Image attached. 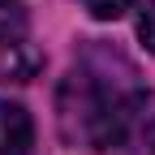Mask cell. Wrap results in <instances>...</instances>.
Returning a JSON list of instances; mask_svg holds the SVG:
<instances>
[{"instance_id": "obj_2", "label": "cell", "mask_w": 155, "mask_h": 155, "mask_svg": "<svg viewBox=\"0 0 155 155\" xmlns=\"http://www.w3.org/2000/svg\"><path fill=\"white\" fill-rule=\"evenodd\" d=\"M108 151H155V91L129 86L108 129Z\"/></svg>"}, {"instance_id": "obj_3", "label": "cell", "mask_w": 155, "mask_h": 155, "mask_svg": "<svg viewBox=\"0 0 155 155\" xmlns=\"http://www.w3.org/2000/svg\"><path fill=\"white\" fill-rule=\"evenodd\" d=\"M30 147H35L30 112L22 104L0 99V155H30Z\"/></svg>"}, {"instance_id": "obj_5", "label": "cell", "mask_w": 155, "mask_h": 155, "mask_svg": "<svg viewBox=\"0 0 155 155\" xmlns=\"http://www.w3.org/2000/svg\"><path fill=\"white\" fill-rule=\"evenodd\" d=\"M82 9L95 17V22H116L125 9H134V0H82Z\"/></svg>"}, {"instance_id": "obj_1", "label": "cell", "mask_w": 155, "mask_h": 155, "mask_svg": "<svg viewBox=\"0 0 155 155\" xmlns=\"http://www.w3.org/2000/svg\"><path fill=\"white\" fill-rule=\"evenodd\" d=\"M134 65L116 52L91 48L82 61L69 69V78L61 82V95H56V112H61V134L78 147L91 151H108V129L112 116L121 108L125 91L138 86L134 82Z\"/></svg>"}, {"instance_id": "obj_4", "label": "cell", "mask_w": 155, "mask_h": 155, "mask_svg": "<svg viewBox=\"0 0 155 155\" xmlns=\"http://www.w3.org/2000/svg\"><path fill=\"white\" fill-rule=\"evenodd\" d=\"M26 26H30V17H26V5H22V0H0V52L22 43V39H26Z\"/></svg>"}, {"instance_id": "obj_6", "label": "cell", "mask_w": 155, "mask_h": 155, "mask_svg": "<svg viewBox=\"0 0 155 155\" xmlns=\"http://www.w3.org/2000/svg\"><path fill=\"white\" fill-rule=\"evenodd\" d=\"M138 39L155 52V0H147V9H142V17H138Z\"/></svg>"}]
</instances>
